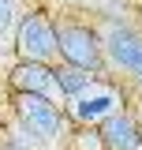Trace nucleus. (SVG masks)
<instances>
[{"label": "nucleus", "instance_id": "1", "mask_svg": "<svg viewBox=\"0 0 142 150\" xmlns=\"http://www.w3.org/2000/svg\"><path fill=\"white\" fill-rule=\"evenodd\" d=\"M93 26L101 38L108 75H124L142 90V30H135L124 15H97Z\"/></svg>", "mask_w": 142, "mask_h": 150}, {"label": "nucleus", "instance_id": "2", "mask_svg": "<svg viewBox=\"0 0 142 150\" xmlns=\"http://www.w3.org/2000/svg\"><path fill=\"white\" fill-rule=\"evenodd\" d=\"M11 120L22 131H30L45 150L64 143V135L71 128V120H67V112H64L60 101L41 98V94H22V90H11Z\"/></svg>", "mask_w": 142, "mask_h": 150}, {"label": "nucleus", "instance_id": "3", "mask_svg": "<svg viewBox=\"0 0 142 150\" xmlns=\"http://www.w3.org/2000/svg\"><path fill=\"white\" fill-rule=\"evenodd\" d=\"M53 26H56L60 64L82 68L90 75H108L105 53H101V38H97L93 23H82V19H71V15H53Z\"/></svg>", "mask_w": 142, "mask_h": 150}, {"label": "nucleus", "instance_id": "4", "mask_svg": "<svg viewBox=\"0 0 142 150\" xmlns=\"http://www.w3.org/2000/svg\"><path fill=\"white\" fill-rule=\"evenodd\" d=\"M11 49L15 60H37V64H60V49H56V26L53 15L45 8H26L15 23L11 34Z\"/></svg>", "mask_w": 142, "mask_h": 150}, {"label": "nucleus", "instance_id": "5", "mask_svg": "<svg viewBox=\"0 0 142 150\" xmlns=\"http://www.w3.org/2000/svg\"><path fill=\"white\" fill-rule=\"evenodd\" d=\"M116 109H124V90L120 83H112L108 75H97L86 90H79L75 98L64 101V112L75 128H97L105 116H112Z\"/></svg>", "mask_w": 142, "mask_h": 150}, {"label": "nucleus", "instance_id": "6", "mask_svg": "<svg viewBox=\"0 0 142 150\" xmlns=\"http://www.w3.org/2000/svg\"><path fill=\"white\" fill-rule=\"evenodd\" d=\"M8 90H22V94H41V98H53L64 105L60 86H56L53 64H37V60H15L11 71H8Z\"/></svg>", "mask_w": 142, "mask_h": 150}, {"label": "nucleus", "instance_id": "7", "mask_svg": "<svg viewBox=\"0 0 142 150\" xmlns=\"http://www.w3.org/2000/svg\"><path fill=\"white\" fill-rule=\"evenodd\" d=\"M101 146L105 150H142V124L135 120L131 109H116L97 124Z\"/></svg>", "mask_w": 142, "mask_h": 150}, {"label": "nucleus", "instance_id": "8", "mask_svg": "<svg viewBox=\"0 0 142 150\" xmlns=\"http://www.w3.org/2000/svg\"><path fill=\"white\" fill-rule=\"evenodd\" d=\"M53 75H56V86H60V98H64V101L75 98L79 90H86L90 83L97 79V75L82 71V68H71V64H53Z\"/></svg>", "mask_w": 142, "mask_h": 150}, {"label": "nucleus", "instance_id": "9", "mask_svg": "<svg viewBox=\"0 0 142 150\" xmlns=\"http://www.w3.org/2000/svg\"><path fill=\"white\" fill-rule=\"evenodd\" d=\"M64 150H105V146H101L97 128H75L71 124L67 135H64Z\"/></svg>", "mask_w": 142, "mask_h": 150}, {"label": "nucleus", "instance_id": "10", "mask_svg": "<svg viewBox=\"0 0 142 150\" xmlns=\"http://www.w3.org/2000/svg\"><path fill=\"white\" fill-rule=\"evenodd\" d=\"M0 150H45V146L37 143L30 131H22L15 120H11V128H8V131H0Z\"/></svg>", "mask_w": 142, "mask_h": 150}, {"label": "nucleus", "instance_id": "11", "mask_svg": "<svg viewBox=\"0 0 142 150\" xmlns=\"http://www.w3.org/2000/svg\"><path fill=\"white\" fill-rule=\"evenodd\" d=\"M49 4H60V8H82V11H93V15H120V0H49Z\"/></svg>", "mask_w": 142, "mask_h": 150}, {"label": "nucleus", "instance_id": "12", "mask_svg": "<svg viewBox=\"0 0 142 150\" xmlns=\"http://www.w3.org/2000/svg\"><path fill=\"white\" fill-rule=\"evenodd\" d=\"M22 15V0H0V41L15 34V23Z\"/></svg>", "mask_w": 142, "mask_h": 150}]
</instances>
